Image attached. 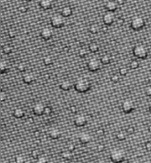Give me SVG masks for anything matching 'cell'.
<instances>
[{"label":"cell","instance_id":"25","mask_svg":"<svg viewBox=\"0 0 151 163\" xmlns=\"http://www.w3.org/2000/svg\"><path fill=\"white\" fill-rule=\"evenodd\" d=\"M99 30H100V27H99V25H97V24H92V25L89 27V31H90L92 34H96V33L99 32Z\"/></svg>","mask_w":151,"mask_h":163},{"label":"cell","instance_id":"42","mask_svg":"<svg viewBox=\"0 0 151 163\" xmlns=\"http://www.w3.org/2000/svg\"><path fill=\"white\" fill-rule=\"evenodd\" d=\"M70 111H71L72 114H76L78 112V109H77V107H76L75 106H72L70 107Z\"/></svg>","mask_w":151,"mask_h":163},{"label":"cell","instance_id":"53","mask_svg":"<svg viewBox=\"0 0 151 163\" xmlns=\"http://www.w3.org/2000/svg\"><path fill=\"white\" fill-rule=\"evenodd\" d=\"M26 1H28V2H30V1H32V0H26Z\"/></svg>","mask_w":151,"mask_h":163},{"label":"cell","instance_id":"37","mask_svg":"<svg viewBox=\"0 0 151 163\" xmlns=\"http://www.w3.org/2000/svg\"><path fill=\"white\" fill-rule=\"evenodd\" d=\"M8 36H9V37H11V38H14V37L16 36V31H15L14 29H10V30L8 31Z\"/></svg>","mask_w":151,"mask_h":163},{"label":"cell","instance_id":"21","mask_svg":"<svg viewBox=\"0 0 151 163\" xmlns=\"http://www.w3.org/2000/svg\"><path fill=\"white\" fill-rule=\"evenodd\" d=\"M61 156H62L63 159H65L66 161H69L73 158V153H72V151L67 149V150H65L61 153Z\"/></svg>","mask_w":151,"mask_h":163},{"label":"cell","instance_id":"20","mask_svg":"<svg viewBox=\"0 0 151 163\" xmlns=\"http://www.w3.org/2000/svg\"><path fill=\"white\" fill-rule=\"evenodd\" d=\"M13 115L16 118H22L25 115V111L23 108L21 107H17L14 111H13Z\"/></svg>","mask_w":151,"mask_h":163},{"label":"cell","instance_id":"29","mask_svg":"<svg viewBox=\"0 0 151 163\" xmlns=\"http://www.w3.org/2000/svg\"><path fill=\"white\" fill-rule=\"evenodd\" d=\"M3 52L4 53V54H10V53H12V47L11 46V45H4V47H3Z\"/></svg>","mask_w":151,"mask_h":163},{"label":"cell","instance_id":"35","mask_svg":"<svg viewBox=\"0 0 151 163\" xmlns=\"http://www.w3.org/2000/svg\"><path fill=\"white\" fill-rule=\"evenodd\" d=\"M0 99H1V101H5L6 99H7V94L4 91V90H2L1 92H0Z\"/></svg>","mask_w":151,"mask_h":163},{"label":"cell","instance_id":"39","mask_svg":"<svg viewBox=\"0 0 151 163\" xmlns=\"http://www.w3.org/2000/svg\"><path fill=\"white\" fill-rule=\"evenodd\" d=\"M134 131H135V129L134 127H128L126 129V132H127L128 135H133L134 133Z\"/></svg>","mask_w":151,"mask_h":163},{"label":"cell","instance_id":"14","mask_svg":"<svg viewBox=\"0 0 151 163\" xmlns=\"http://www.w3.org/2000/svg\"><path fill=\"white\" fill-rule=\"evenodd\" d=\"M49 136L52 139H58L61 137V130L57 127H52L49 130Z\"/></svg>","mask_w":151,"mask_h":163},{"label":"cell","instance_id":"11","mask_svg":"<svg viewBox=\"0 0 151 163\" xmlns=\"http://www.w3.org/2000/svg\"><path fill=\"white\" fill-rule=\"evenodd\" d=\"M53 36V30L50 27H44L41 30V36L44 40H49Z\"/></svg>","mask_w":151,"mask_h":163},{"label":"cell","instance_id":"16","mask_svg":"<svg viewBox=\"0 0 151 163\" xmlns=\"http://www.w3.org/2000/svg\"><path fill=\"white\" fill-rule=\"evenodd\" d=\"M22 79H23V82H24L25 83L30 84V83H32L33 82L35 81V76H34L32 73L27 72V73H26V74L23 76Z\"/></svg>","mask_w":151,"mask_h":163},{"label":"cell","instance_id":"30","mask_svg":"<svg viewBox=\"0 0 151 163\" xmlns=\"http://www.w3.org/2000/svg\"><path fill=\"white\" fill-rule=\"evenodd\" d=\"M139 66H140V64H139L138 60H132L131 63H130V68H131L132 69H137V68H139Z\"/></svg>","mask_w":151,"mask_h":163},{"label":"cell","instance_id":"45","mask_svg":"<svg viewBox=\"0 0 151 163\" xmlns=\"http://www.w3.org/2000/svg\"><path fill=\"white\" fill-rule=\"evenodd\" d=\"M96 133H97V135H99V136H103V135L104 134V130H103V129H99V130H97Z\"/></svg>","mask_w":151,"mask_h":163},{"label":"cell","instance_id":"31","mask_svg":"<svg viewBox=\"0 0 151 163\" xmlns=\"http://www.w3.org/2000/svg\"><path fill=\"white\" fill-rule=\"evenodd\" d=\"M37 162L39 163H44L49 162V159L46 155H40L38 158H37Z\"/></svg>","mask_w":151,"mask_h":163},{"label":"cell","instance_id":"27","mask_svg":"<svg viewBox=\"0 0 151 163\" xmlns=\"http://www.w3.org/2000/svg\"><path fill=\"white\" fill-rule=\"evenodd\" d=\"M26 158L23 154H18L16 157H15V162L16 163H24L26 162Z\"/></svg>","mask_w":151,"mask_h":163},{"label":"cell","instance_id":"41","mask_svg":"<svg viewBox=\"0 0 151 163\" xmlns=\"http://www.w3.org/2000/svg\"><path fill=\"white\" fill-rule=\"evenodd\" d=\"M145 93L147 96H151V86H148L145 89Z\"/></svg>","mask_w":151,"mask_h":163},{"label":"cell","instance_id":"18","mask_svg":"<svg viewBox=\"0 0 151 163\" xmlns=\"http://www.w3.org/2000/svg\"><path fill=\"white\" fill-rule=\"evenodd\" d=\"M74 84H73V82L71 81H69V80H64V81L61 82V83H60V89L61 90H69L71 88H72V86H73Z\"/></svg>","mask_w":151,"mask_h":163},{"label":"cell","instance_id":"50","mask_svg":"<svg viewBox=\"0 0 151 163\" xmlns=\"http://www.w3.org/2000/svg\"><path fill=\"white\" fill-rule=\"evenodd\" d=\"M35 135L36 137H38V136H39V131H38V130H36V131L35 132Z\"/></svg>","mask_w":151,"mask_h":163},{"label":"cell","instance_id":"2","mask_svg":"<svg viewBox=\"0 0 151 163\" xmlns=\"http://www.w3.org/2000/svg\"><path fill=\"white\" fill-rule=\"evenodd\" d=\"M111 160L113 162H126V153L121 148H114L110 154Z\"/></svg>","mask_w":151,"mask_h":163},{"label":"cell","instance_id":"17","mask_svg":"<svg viewBox=\"0 0 151 163\" xmlns=\"http://www.w3.org/2000/svg\"><path fill=\"white\" fill-rule=\"evenodd\" d=\"M40 6L44 10H49L52 7V0H40Z\"/></svg>","mask_w":151,"mask_h":163},{"label":"cell","instance_id":"32","mask_svg":"<svg viewBox=\"0 0 151 163\" xmlns=\"http://www.w3.org/2000/svg\"><path fill=\"white\" fill-rule=\"evenodd\" d=\"M31 156H32L34 159H37V158L40 156V152H39L37 149H34V150H32V152H31Z\"/></svg>","mask_w":151,"mask_h":163},{"label":"cell","instance_id":"10","mask_svg":"<svg viewBox=\"0 0 151 163\" xmlns=\"http://www.w3.org/2000/svg\"><path fill=\"white\" fill-rule=\"evenodd\" d=\"M74 124L77 127H82L85 126L87 122V119L84 114H77L74 117Z\"/></svg>","mask_w":151,"mask_h":163},{"label":"cell","instance_id":"24","mask_svg":"<svg viewBox=\"0 0 151 163\" xmlns=\"http://www.w3.org/2000/svg\"><path fill=\"white\" fill-rule=\"evenodd\" d=\"M127 135H128V134H127V132H126V131L120 130V131H118V132L116 134V138H117L118 140L123 141V140H125V139L126 138V136H127Z\"/></svg>","mask_w":151,"mask_h":163},{"label":"cell","instance_id":"36","mask_svg":"<svg viewBox=\"0 0 151 163\" xmlns=\"http://www.w3.org/2000/svg\"><path fill=\"white\" fill-rule=\"evenodd\" d=\"M111 81L113 82H119L120 80V77H119V76L118 75H117V74H114L113 76H111Z\"/></svg>","mask_w":151,"mask_h":163},{"label":"cell","instance_id":"34","mask_svg":"<svg viewBox=\"0 0 151 163\" xmlns=\"http://www.w3.org/2000/svg\"><path fill=\"white\" fill-rule=\"evenodd\" d=\"M127 73H128V69H127V68H126V67H122V68H119V74H120V76H126V75H127Z\"/></svg>","mask_w":151,"mask_h":163},{"label":"cell","instance_id":"9","mask_svg":"<svg viewBox=\"0 0 151 163\" xmlns=\"http://www.w3.org/2000/svg\"><path fill=\"white\" fill-rule=\"evenodd\" d=\"M45 106H45L43 103H42V102H37V103H35V104L33 106V112H34L36 115H38V116L43 115V114H44Z\"/></svg>","mask_w":151,"mask_h":163},{"label":"cell","instance_id":"12","mask_svg":"<svg viewBox=\"0 0 151 163\" xmlns=\"http://www.w3.org/2000/svg\"><path fill=\"white\" fill-rule=\"evenodd\" d=\"M78 138H79V141L81 144H83V145L88 144V143L92 140L91 135H90L89 133H87V132H85V131L80 132V133L79 134Z\"/></svg>","mask_w":151,"mask_h":163},{"label":"cell","instance_id":"44","mask_svg":"<svg viewBox=\"0 0 151 163\" xmlns=\"http://www.w3.org/2000/svg\"><path fill=\"white\" fill-rule=\"evenodd\" d=\"M145 146H146V149L148 151H151V141H148L146 144H145Z\"/></svg>","mask_w":151,"mask_h":163},{"label":"cell","instance_id":"23","mask_svg":"<svg viewBox=\"0 0 151 163\" xmlns=\"http://www.w3.org/2000/svg\"><path fill=\"white\" fill-rule=\"evenodd\" d=\"M101 61H102L103 65H108V64L111 63V56L108 55V54H103V55L101 57Z\"/></svg>","mask_w":151,"mask_h":163},{"label":"cell","instance_id":"51","mask_svg":"<svg viewBox=\"0 0 151 163\" xmlns=\"http://www.w3.org/2000/svg\"><path fill=\"white\" fill-rule=\"evenodd\" d=\"M149 130H150V131L151 132V123L150 124V125H149Z\"/></svg>","mask_w":151,"mask_h":163},{"label":"cell","instance_id":"26","mask_svg":"<svg viewBox=\"0 0 151 163\" xmlns=\"http://www.w3.org/2000/svg\"><path fill=\"white\" fill-rule=\"evenodd\" d=\"M53 63V59L51 56H45L43 58V64L45 66H51Z\"/></svg>","mask_w":151,"mask_h":163},{"label":"cell","instance_id":"4","mask_svg":"<svg viewBox=\"0 0 151 163\" xmlns=\"http://www.w3.org/2000/svg\"><path fill=\"white\" fill-rule=\"evenodd\" d=\"M64 18L65 17L62 15V13H54L51 18V26L56 28H62L65 25V19Z\"/></svg>","mask_w":151,"mask_h":163},{"label":"cell","instance_id":"40","mask_svg":"<svg viewBox=\"0 0 151 163\" xmlns=\"http://www.w3.org/2000/svg\"><path fill=\"white\" fill-rule=\"evenodd\" d=\"M19 10H20V12H27L28 11V7H27V5H21V6H20Z\"/></svg>","mask_w":151,"mask_h":163},{"label":"cell","instance_id":"15","mask_svg":"<svg viewBox=\"0 0 151 163\" xmlns=\"http://www.w3.org/2000/svg\"><path fill=\"white\" fill-rule=\"evenodd\" d=\"M10 70V64L6 60H1L0 62V71L2 74L7 73Z\"/></svg>","mask_w":151,"mask_h":163},{"label":"cell","instance_id":"19","mask_svg":"<svg viewBox=\"0 0 151 163\" xmlns=\"http://www.w3.org/2000/svg\"><path fill=\"white\" fill-rule=\"evenodd\" d=\"M61 13L64 17H70L73 14V9L70 6H65V7H63Z\"/></svg>","mask_w":151,"mask_h":163},{"label":"cell","instance_id":"13","mask_svg":"<svg viewBox=\"0 0 151 163\" xmlns=\"http://www.w3.org/2000/svg\"><path fill=\"white\" fill-rule=\"evenodd\" d=\"M118 4L117 2V0H108L105 4H104V7L107 11H110V12H115L118 7Z\"/></svg>","mask_w":151,"mask_h":163},{"label":"cell","instance_id":"28","mask_svg":"<svg viewBox=\"0 0 151 163\" xmlns=\"http://www.w3.org/2000/svg\"><path fill=\"white\" fill-rule=\"evenodd\" d=\"M78 55H79L80 58H85V57L87 55V51L86 50V48L82 47V48H80V49L79 50V52H78Z\"/></svg>","mask_w":151,"mask_h":163},{"label":"cell","instance_id":"46","mask_svg":"<svg viewBox=\"0 0 151 163\" xmlns=\"http://www.w3.org/2000/svg\"><path fill=\"white\" fill-rule=\"evenodd\" d=\"M97 150H98L99 152H103V151L104 150V146H103V145H98Z\"/></svg>","mask_w":151,"mask_h":163},{"label":"cell","instance_id":"7","mask_svg":"<svg viewBox=\"0 0 151 163\" xmlns=\"http://www.w3.org/2000/svg\"><path fill=\"white\" fill-rule=\"evenodd\" d=\"M121 107H122V110H123L124 113L129 114V113H131V112L134 109L135 106H134V101H133L132 99L126 98V99H125V100L123 101Z\"/></svg>","mask_w":151,"mask_h":163},{"label":"cell","instance_id":"33","mask_svg":"<svg viewBox=\"0 0 151 163\" xmlns=\"http://www.w3.org/2000/svg\"><path fill=\"white\" fill-rule=\"evenodd\" d=\"M26 68H27V67H26V65H25L24 63H20V64H18V66H17V69H18L20 72H24V71H26Z\"/></svg>","mask_w":151,"mask_h":163},{"label":"cell","instance_id":"6","mask_svg":"<svg viewBox=\"0 0 151 163\" xmlns=\"http://www.w3.org/2000/svg\"><path fill=\"white\" fill-rule=\"evenodd\" d=\"M102 64L103 63L101 60L97 58H92L87 62V68L92 72H95V71H98L102 68Z\"/></svg>","mask_w":151,"mask_h":163},{"label":"cell","instance_id":"5","mask_svg":"<svg viewBox=\"0 0 151 163\" xmlns=\"http://www.w3.org/2000/svg\"><path fill=\"white\" fill-rule=\"evenodd\" d=\"M145 26V20L142 16H134L131 20V28L134 30H141Z\"/></svg>","mask_w":151,"mask_h":163},{"label":"cell","instance_id":"38","mask_svg":"<svg viewBox=\"0 0 151 163\" xmlns=\"http://www.w3.org/2000/svg\"><path fill=\"white\" fill-rule=\"evenodd\" d=\"M52 113V108L51 106H45V110H44V114L46 115H49Z\"/></svg>","mask_w":151,"mask_h":163},{"label":"cell","instance_id":"52","mask_svg":"<svg viewBox=\"0 0 151 163\" xmlns=\"http://www.w3.org/2000/svg\"><path fill=\"white\" fill-rule=\"evenodd\" d=\"M150 113H151V105H150Z\"/></svg>","mask_w":151,"mask_h":163},{"label":"cell","instance_id":"49","mask_svg":"<svg viewBox=\"0 0 151 163\" xmlns=\"http://www.w3.org/2000/svg\"><path fill=\"white\" fill-rule=\"evenodd\" d=\"M103 28V32H107V30H108L106 27H103V28Z\"/></svg>","mask_w":151,"mask_h":163},{"label":"cell","instance_id":"48","mask_svg":"<svg viewBox=\"0 0 151 163\" xmlns=\"http://www.w3.org/2000/svg\"><path fill=\"white\" fill-rule=\"evenodd\" d=\"M117 2H118V4L119 5H122V4H124V3H125L124 0H117Z\"/></svg>","mask_w":151,"mask_h":163},{"label":"cell","instance_id":"3","mask_svg":"<svg viewBox=\"0 0 151 163\" xmlns=\"http://www.w3.org/2000/svg\"><path fill=\"white\" fill-rule=\"evenodd\" d=\"M133 53L134 55V57L141 59V60H144L148 57L149 54V50L148 48L144 45V44H136L134 49H133Z\"/></svg>","mask_w":151,"mask_h":163},{"label":"cell","instance_id":"22","mask_svg":"<svg viewBox=\"0 0 151 163\" xmlns=\"http://www.w3.org/2000/svg\"><path fill=\"white\" fill-rule=\"evenodd\" d=\"M88 48H89V51H90L91 52H97L99 51L100 46H99V44H98L97 43L93 42V43H91V44L88 45Z\"/></svg>","mask_w":151,"mask_h":163},{"label":"cell","instance_id":"8","mask_svg":"<svg viewBox=\"0 0 151 163\" xmlns=\"http://www.w3.org/2000/svg\"><path fill=\"white\" fill-rule=\"evenodd\" d=\"M103 22L106 26H110L111 25L115 20H116V17H115V14L113 13V12H110L108 11L103 17Z\"/></svg>","mask_w":151,"mask_h":163},{"label":"cell","instance_id":"43","mask_svg":"<svg viewBox=\"0 0 151 163\" xmlns=\"http://www.w3.org/2000/svg\"><path fill=\"white\" fill-rule=\"evenodd\" d=\"M67 149L73 152V151H74V150L75 149V146H74V144H69V145L67 146Z\"/></svg>","mask_w":151,"mask_h":163},{"label":"cell","instance_id":"47","mask_svg":"<svg viewBox=\"0 0 151 163\" xmlns=\"http://www.w3.org/2000/svg\"><path fill=\"white\" fill-rule=\"evenodd\" d=\"M117 21H118V25H122V24L124 23V19H123V18H119V19L117 20Z\"/></svg>","mask_w":151,"mask_h":163},{"label":"cell","instance_id":"1","mask_svg":"<svg viewBox=\"0 0 151 163\" xmlns=\"http://www.w3.org/2000/svg\"><path fill=\"white\" fill-rule=\"evenodd\" d=\"M74 86L75 90L78 92L84 93V92H87V91H88L90 90L91 82L87 78L80 77V78L76 80L75 82L74 83Z\"/></svg>","mask_w":151,"mask_h":163}]
</instances>
